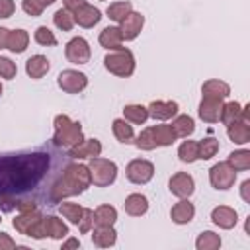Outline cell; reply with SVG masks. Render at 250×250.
Here are the masks:
<instances>
[{"label":"cell","instance_id":"f907efd6","mask_svg":"<svg viewBox=\"0 0 250 250\" xmlns=\"http://www.w3.org/2000/svg\"><path fill=\"white\" fill-rule=\"evenodd\" d=\"M0 96H2V82H0Z\"/></svg>","mask_w":250,"mask_h":250},{"label":"cell","instance_id":"ba28073f","mask_svg":"<svg viewBox=\"0 0 250 250\" xmlns=\"http://www.w3.org/2000/svg\"><path fill=\"white\" fill-rule=\"evenodd\" d=\"M125 174H127L129 182H133V184H146L154 176V164L148 160H143V158H135L127 164Z\"/></svg>","mask_w":250,"mask_h":250},{"label":"cell","instance_id":"7402d4cb","mask_svg":"<svg viewBox=\"0 0 250 250\" xmlns=\"http://www.w3.org/2000/svg\"><path fill=\"white\" fill-rule=\"evenodd\" d=\"M123 43V35L119 27H105L100 33V45L104 49H111V51H119Z\"/></svg>","mask_w":250,"mask_h":250},{"label":"cell","instance_id":"7a4b0ae2","mask_svg":"<svg viewBox=\"0 0 250 250\" xmlns=\"http://www.w3.org/2000/svg\"><path fill=\"white\" fill-rule=\"evenodd\" d=\"M90 184H92V178H90L88 166L70 162L61 172V176L55 180V184L51 188V193H49V199H51V203H59L66 197H72V195H78V193L86 191Z\"/></svg>","mask_w":250,"mask_h":250},{"label":"cell","instance_id":"9c48e42d","mask_svg":"<svg viewBox=\"0 0 250 250\" xmlns=\"http://www.w3.org/2000/svg\"><path fill=\"white\" fill-rule=\"evenodd\" d=\"M64 55L74 64H86L90 61V45H88V41L84 37H74V39H70L66 43Z\"/></svg>","mask_w":250,"mask_h":250},{"label":"cell","instance_id":"60d3db41","mask_svg":"<svg viewBox=\"0 0 250 250\" xmlns=\"http://www.w3.org/2000/svg\"><path fill=\"white\" fill-rule=\"evenodd\" d=\"M33 39H35V43H39V45H43V47H53V45H57V37H55L53 31H51L49 27H45V25H41V27L35 29Z\"/></svg>","mask_w":250,"mask_h":250},{"label":"cell","instance_id":"d4e9b609","mask_svg":"<svg viewBox=\"0 0 250 250\" xmlns=\"http://www.w3.org/2000/svg\"><path fill=\"white\" fill-rule=\"evenodd\" d=\"M117 240V232L113 230V227H96L94 234H92V242L100 248H107L113 246Z\"/></svg>","mask_w":250,"mask_h":250},{"label":"cell","instance_id":"9a60e30c","mask_svg":"<svg viewBox=\"0 0 250 250\" xmlns=\"http://www.w3.org/2000/svg\"><path fill=\"white\" fill-rule=\"evenodd\" d=\"M193 215H195V207H193V203H189L188 197H182V201H178V203L172 207V211H170V217H172V221H174L176 225H186V223H189V221L193 219Z\"/></svg>","mask_w":250,"mask_h":250},{"label":"cell","instance_id":"8d00e7d4","mask_svg":"<svg viewBox=\"0 0 250 250\" xmlns=\"http://www.w3.org/2000/svg\"><path fill=\"white\" fill-rule=\"evenodd\" d=\"M53 21H55V25H57L59 29H62V31H70L72 25H74V16H72V12H68L66 8H61V10L55 12Z\"/></svg>","mask_w":250,"mask_h":250},{"label":"cell","instance_id":"8992f818","mask_svg":"<svg viewBox=\"0 0 250 250\" xmlns=\"http://www.w3.org/2000/svg\"><path fill=\"white\" fill-rule=\"evenodd\" d=\"M209 180H211V186L215 189H229L234 186V180H236V170L229 164V162H219L211 168L209 172Z\"/></svg>","mask_w":250,"mask_h":250},{"label":"cell","instance_id":"44dd1931","mask_svg":"<svg viewBox=\"0 0 250 250\" xmlns=\"http://www.w3.org/2000/svg\"><path fill=\"white\" fill-rule=\"evenodd\" d=\"M49 68H51V64H49L47 57H43V55H33L25 62V72L31 78H43L49 72Z\"/></svg>","mask_w":250,"mask_h":250},{"label":"cell","instance_id":"277c9868","mask_svg":"<svg viewBox=\"0 0 250 250\" xmlns=\"http://www.w3.org/2000/svg\"><path fill=\"white\" fill-rule=\"evenodd\" d=\"M104 66H105L111 74L121 76V78H127V76H131V74L135 72V57H133V53H131L129 49L121 47L119 51L105 55Z\"/></svg>","mask_w":250,"mask_h":250},{"label":"cell","instance_id":"603a6c76","mask_svg":"<svg viewBox=\"0 0 250 250\" xmlns=\"http://www.w3.org/2000/svg\"><path fill=\"white\" fill-rule=\"evenodd\" d=\"M29 43V35L25 29H14L8 31V39H6V49L14 51V53H23L27 49Z\"/></svg>","mask_w":250,"mask_h":250},{"label":"cell","instance_id":"f1b7e54d","mask_svg":"<svg viewBox=\"0 0 250 250\" xmlns=\"http://www.w3.org/2000/svg\"><path fill=\"white\" fill-rule=\"evenodd\" d=\"M123 115H125L127 121H131L135 125H141V123H145L148 119V109L145 105H141V104H131V105H125Z\"/></svg>","mask_w":250,"mask_h":250},{"label":"cell","instance_id":"ac0fdd59","mask_svg":"<svg viewBox=\"0 0 250 250\" xmlns=\"http://www.w3.org/2000/svg\"><path fill=\"white\" fill-rule=\"evenodd\" d=\"M146 109H148V117L164 121V119H170V117H174L178 113V104L176 102H160V100H156Z\"/></svg>","mask_w":250,"mask_h":250},{"label":"cell","instance_id":"836d02e7","mask_svg":"<svg viewBox=\"0 0 250 250\" xmlns=\"http://www.w3.org/2000/svg\"><path fill=\"white\" fill-rule=\"evenodd\" d=\"M236 172H244L250 168V150H234L229 154V160H227Z\"/></svg>","mask_w":250,"mask_h":250},{"label":"cell","instance_id":"681fc988","mask_svg":"<svg viewBox=\"0 0 250 250\" xmlns=\"http://www.w3.org/2000/svg\"><path fill=\"white\" fill-rule=\"evenodd\" d=\"M78 246H80L78 238H68V240L62 244V250H66V248H78Z\"/></svg>","mask_w":250,"mask_h":250},{"label":"cell","instance_id":"f35d334b","mask_svg":"<svg viewBox=\"0 0 250 250\" xmlns=\"http://www.w3.org/2000/svg\"><path fill=\"white\" fill-rule=\"evenodd\" d=\"M129 12H133L131 2H113V4H109V8H107V16H109L113 21H121Z\"/></svg>","mask_w":250,"mask_h":250},{"label":"cell","instance_id":"52a82bcc","mask_svg":"<svg viewBox=\"0 0 250 250\" xmlns=\"http://www.w3.org/2000/svg\"><path fill=\"white\" fill-rule=\"evenodd\" d=\"M57 82H59V88L64 90L66 94H78V92H82L88 86V76L84 72L66 68V70H62L59 74Z\"/></svg>","mask_w":250,"mask_h":250},{"label":"cell","instance_id":"2e32d148","mask_svg":"<svg viewBox=\"0 0 250 250\" xmlns=\"http://www.w3.org/2000/svg\"><path fill=\"white\" fill-rule=\"evenodd\" d=\"M211 219H213V223H215L217 227H221V229H232V227L236 225V221H238V215H236V211H234L232 207L219 205V207L213 209Z\"/></svg>","mask_w":250,"mask_h":250},{"label":"cell","instance_id":"ab89813d","mask_svg":"<svg viewBox=\"0 0 250 250\" xmlns=\"http://www.w3.org/2000/svg\"><path fill=\"white\" fill-rule=\"evenodd\" d=\"M53 2H57V0H23V2H21V8H23V12L29 14V16H41L43 10H45L47 6H51Z\"/></svg>","mask_w":250,"mask_h":250},{"label":"cell","instance_id":"6da1fadb","mask_svg":"<svg viewBox=\"0 0 250 250\" xmlns=\"http://www.w3.org/2000/svg\"><path fill=\"white\" fill-rule=\"evenodd\" d=\"M70 154L59 150H33L0 156V207L12 211L20 201L49 199L51 188L70 164Z\"/></svg>","mask_w":250,"mask_h":250},{"label":"cell","instance_id":"d6a6232c","mask_svg":"<svg viewBox=\"0 0 250 250\" xmlns=\"http://www.w3.org/2000/svg\"><path fill=\"white\" fill-rule=\"evenodd\" d=\"M219 152V141L215 137H207L201 143H197V154L201 160H209Z\"/></svg>","mask_w":250,"mask_h":250},{"label":"cell","instance_id":"7c38bea8","mask_svg":"<svg viewBox=\"0 0 250 250\" xmlns=\"http://www.w3.org/2000/svg\"><path fill=\"white\" fill-rule=\"evenodd\" d=\"M195 189V184H193V178L186 172H178L170 178V191L176 195V197H189Z\"/></svg>","mask_w":250,"mask_h":250},{"label":"cell","instance_id":"83f0119b","mask_svg":"<svg viewBox=\"0 0 250 250\" xmlns=\"http://www.w3.org/2000/svg\"><path fill=\"white\" fill-rule=\"evenodd\" d=\"M43 221H45L47 236L61 240V238H64V236L68 234V227H66L61 219H57V217H53V215H51V217H43Z\"/></svg>","mask_w":250,"mask_h":250},{"label":"cell","instance_id":"30bf717a","mask_svg":"<svg viewBox=\"0 0 250 250\" xmlns=\"http://www.w3.org/2000/svg\"><path fill=\"white\" fill-rule=\"evenodd\" d=\"M119 23H121L119 29H121L123 39L131 41V39H135V37L141 33V29H143V25H145V16L139 14V12H129Z\"/></svg>","mask_w":250,"mask_h":250},{"label":"cell","instance_id":"bcb514c9","mask_svg":"<svg viewBox=\"0 0 250 250\" xmlns=\"http://www.w3.org/2000/svg\"><path fill=\"white\" fill-rule=\"evenodd\" d=\"M62 4H64V8L68 10V12H76L80 6H84L86 4V0H62Z\"/></svg>","mask_w":250,"mask_h":250},{"label":"cell","instance_id":"7bdbcfd3","mask_svg":"<svg viewBox=\"0 0 250 250\" xmlns=\"http://www.w3.org/2000/svg\"><path fill=\"white\" fill-rule=\"evenodd\" d=\"M92 225H94V211H90V209L84 207L82 219H80V223H78V230H80L82 234H86V232L92 229Z\"/></svg>","mask_w":250,"mask_h":250},{"label":"cell","instance_id":"c3c4849f","mask_svg":"<svg viewBox=\"0 0 250 250\" xmlns=\"http://www.w3.org/2000/svg\"><path fill=\"white\" fill-rule=\"evenodd\" d=\"M8 31L6 27H0V49H6V39H8Z\"/></svg>","mask_w":250,"mask_h":250},{"label":"cell","instance_id":"d590c367","mask_svg":"<svg viewBox=\"0 0 250 250\" xmlns=\"http://www.w3.org/2000/svg\"><path fill=\"white\" fill-rule=\"evenodd\" d=\"M195 246H197V250H217L221 246V236L211 230H205L197 236Z\"/></svg>","mask_w":250,"mask_h":250},{"label":"cell","instance_id":"5b68a950","mask_svg":"<svg viewBox=\"0 0 250 250\" xmlns=\"http://www.w3.org/2000/svg\"><path fill=\"white\" fill-rule=\"evenodd\" d=\"M88 170H90L92 184L98 188H105V186L113 184L117 178V166L113 160H107V158H100V156L90 158Z\"/></svg>","mask_w":250,"mask_h":250},{"label":"cell","instance_id":"8fae6325","mask_svg":"<svg viewBox=\"0 0 250 250\" xmlns=\"http://www.w3.org/2000/svg\"><path fill=\"white\" fill-rule=\"evenodd\" d=\"M102 152V143L98 139H82L78 145L68 148L70 158H94L100 156Z\"/></svg>","mask_w":250,"mask_h":250},{"label":"cell","instance_id":"4316f807","mask_svg":"<svg viewBox=\"0 0 250 250\" xmlns=\"http://www.w3.org/2000/svg\"><path fill=\"white\" fill-rule=\"evenodd\" d=\"M117 219V211L111 205H100L94 211V225L96 227H113Z\"/></svg>","mask_w":250,"mask_h":250},{"label":"cell","instance_id":"f546056e","mask_svg":"<svg viewBox=\"0 0 250 250\" xmlns=\"http://www.w3.org/2000/svg\"><path fill=\"white\" fill-rule=\"evenodd\" d=\"M240 115H242V105L238 102H229V104H223V109H221V121L229 127L230 123L234 121H240Z\"/></svg>","mask_w":250,"mask_h":250},{"label":"cell","instance_id":"e575fe53","mask_svg":"<svg viewBox=\"0 0 250 250\" xmlns=\"http://www.w3.org/2000/svg\"><path fill=\"white\" fill-rule=\"evenodd\" d=\"M59 211H61V215H62L64 219H68L72 225H78L80 219H82L84 207L78 205V203H64V201H62V203L59 205Z\"/></svg>","mask_w":250,"mask_h":250},{"label":"cell","instance_id":"4fadbf2b","mask_svg":"<svg viewBox=\"0 0 250 250\" xmlns=\"http://www.w3.org/2000/svg\"><path fill=\"white\" fill-rule=\"evenodd\" d=\"M72 16H74V23H78L80 27H94V25L102 20L100 10L94 8V6H90V4L80 6Z\"/></svg>","mask_w":250,"mask_h":250},{"label":"cell","instance_id":"4dcf8cb0","mask_svg":"<svg viewBox=\"0 0 250 250\" xmlns=\"http://www.w3.org/2000/svg\"><path fill=\"white\" fill-rule=\"evenodd\" d=\"M113 135L119 143H133L135 139V133H133V127L125 121V119H115L113 121Z\"/></svg>","mask_w":250,"mask_h":250},{"label":"cell","instance_id":"74e56055","mask_svg":"<svg viewBox=\"0 0 250 250\" xmlns=\"http://www.w3.org/2000/svg\"><path fill=\"white\" fill-rule=\"evenodd\" d=\"M178 156H180L182 162H193V160H197L199 158V154H197V143L195 141H184L180 145V148H178Z\"/></svg>","mask_w":250,"mask_h":250},{"label":"cell","instance_id":"3957f363","mask_svg":"<svg viewBox=\"0 0 250 250\" xmlns=\"http://www.w3.org/2000/svg\"><path fill=\"white\" fill-rule=\"evenodd\" d=\"M84 139L82 127L78 121H72L68 115L61 113L55 117V135H53V145L59 148H70L78 145Z\"/></svg>","mask_w":250,"mask_h":250},{"label":"cell","instance_id":"e0dca14e","mask_svg":"<svg viewBox=\"0 0 250 250\" xmlns=\"http://www.w3.org/2000/svg\"><path fill=\"white\" fill-rule=\"evenodd\" d=\"M201 94H203V98H211V100H225V98L230 94V88H229V84H227V82L213 78V80L203 82V86H201Z\"/></svg>","mask_w":250,"mask_h":250},{"label":"cell","instance_id":"5bb4252c","mask_svg":"<svg viewBox=\"0 0 250 250\" xmlns=\"http://www.w3.org/2000/svg\"><path fill=\"white\" fill-rule=\"evenodd\" d=\"M221 109H223V100L203 98L199 104V117L205 123H217L221 117Z\"/></svg>","mask_w":250,"mask_h":250},{"label":"cell","instance_id":"1f68e13d","mask_svg":"<svg viewBox=\"0 0 250 250\" xmlns=\"http://www.w3.org/2000/svg\"><path fill=\"white\" fill-rule=\"evenodd\" d=\"M172 129L178 137H189L195 129V123L189 115H178L174 121H172Z\"/></svg>","mask_w":250,"mask_h":250},{"label":"cell","instance_id":"ee69618b","mask_svg":"<svg viewBox=\"0 0 250 250\" xmlns=\"http://www.w3.org/2000/svg\"><path fill=\"white\" fill-rule=\"evenodd\" d=\"M16 6L12 0H0V18H10L14 14Z\"/></svg>","mask_w":250,"mask_h":250},{"label":"cell","instance_id":"484cf974","mask_svg":"<svg viewBox=\"0 0 250 250\" xmlns=\"http://www.w3.org/2000/svg\"><path fill=\"white\" fill-rule=\"evenodd\" d=\"M227 135L230 141H234L236 145H244L250 141V125L244 123V121H234L229 125L227 129Z\"/></svg>","mask_w":250,"mask_h":250},{"label":"cell","instance_id":"ffe728a7","mask_svg":"<svg viewBox=\"0 0 250 250\" xmlns=\"http://www.w3.org/2000/svg\"><path fill=\"white\" fill-rule=\"evenodd\" d=\"M123 205H125V213L131 217H141L148 211V199L141 193H131Z\"/></svg>","mask_w":250,"mask_h":250},{"label":"cell","instance_id":"cb8c5ba5","mask_svg":"<svg viewBox=\"0 0 250 250\" xmlns=\"http://www.w3.org/2000/svg\"><path fill=\"white\" fill-rule=\"evenodd\" d=\"M43 215L39 213V211H27V213H20L14 221H12V225H14V229L20 232V234H27L29 230H31V227L41 219Z\"/></svg>","mask_w":250,"mask_h":250},{"label":"cell","instance_id":"b9f144b4","mask_svg":"<svg viewBox=\"0 0 250 250\" xmlns=\"http://www.w3.org/2000/svg\"><path fill=\"white\" fill-rule=\"evenodd\" d=\"M16 72H18L16 62H12V61L6 59V57H0V76H2V78H14Z\"/></svg>","mask_w":250,"mask_h":250},{"label":"cell","instance_id":"7dc6e473","mask_svg":"<svg viewBox=\"0 0 250 250\" xmlns=\"http://www.w3.org/2000/svg\"><path fill=\"white\" fill-rule=\"evenodd\" d=\"M240 189H242V199H244V201H250V195H248V189H250V180H244Z\"/></svg>","mask_w":250,"mask_h":250},{"label":"cell","instance_id":"d6986e66","mask_svg":"<svg viewBox=\"0 0 250 250\" xmlns=\"http://www.w3.org/2000/svg\"><path fill=\"white\" fill-rule=\"evenodd\" d=\"M148 129H150V135H152V141H154L156 146H170L178 139L172 125H152Z\"/></svg>","mask_w":250,"mask_h":250},{"label":"cell","instance_id":"f6af8a7d","mask_svg":"<svg viewBox=\"0 0 250 250\" xmlns=\"http://www.w3.org/2000/svg\"><path fill=\"white\" fill-rule=\"evenodd\" d=\"M12 248H18L16 242L6 232H0V250H12Z\"/></svg>","mask_w":250,"mask_h":250},{"label":"cell","instance_id":"816d5d0a","mask_svg":"<svg viewBox=\"0 0 250 250\" xmlns=\"http://www.w3.org/2000/svg\"><path fill=\"white\" fill-rule=\"evenodd\" d=\"M0 221H2V219H0Z\"/></svg>","mask_w":250,"mask_h":250}]
</instances>
